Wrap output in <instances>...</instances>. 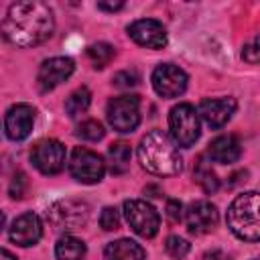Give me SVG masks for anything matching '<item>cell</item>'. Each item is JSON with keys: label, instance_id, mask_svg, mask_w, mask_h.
<instances>
[{"label": "cell", "instance_id": "484cf974", "mask_svg": "<svg viewBox=\"0 0 260 260\" xmlns=\"http://www.w3.org/2000/svg\"><path fill=\"white\" fill-rule=\"evenodd\" d=\"M100 225L106 232H114L120 228V213L116 207H104L100 213Z\"/></svg>", "mask_w": 260, "mask_h": 260}, {"label": "cell", "instance_id": "5b68a950", "mask_svg": "<svg viewBox=\"0 0 260 260\" xmlns=\"http://www.w3.org/2000/svg\"><path fill=\"white\" fill-rule=\"evenodd\" d=\"M106 116H108L110 126L116 132H122V134L134 132L140 124V100H138V95L126 93V95H118V98L110 100Z\"/></svg>", "mask_w": 260, "mask_h": 260}, {"label": "cell", "instance_id": "2e32d148", "mask_svg": "<svg viewBox=\"0 0 260 260\" xmlns=\"http://www.w3.org/2000/svg\"><path fill=\"white\" fill-rule=\"evenodd\" d=\"M10 240L16 244V246H22V248H28V246H35L41 238H43V223H41V217L32 211H26L22 215H18L12 225H10Z\"/></svg>", "mask_w": 260, "mask_h": 260}, {"label": "cell", "instance_id": "9c48e42d", "mask_svg": "<svg viewBox=\"0 0 260 260\" xmlns=\"http://www.w3.org/2000/svg\"><path fill=\"white\" fill-rule=\"evenodd\" d=\"M30 160L43 175H57L65 167V146L55 138L39 140L30 150Z\"/></svg>", "mask_w": 260, "mask_h": 260}, {"label": "cell", "instance_id": "277c9868", "mask_svg": "<svg viewBox=\"0 0 260 260\" xmlns=\"http://www.w3.org/2000/svg\"><path fill=\"white\" fill-rule=\"evenodd\" d=\"M169 130L171 140L183 148H189L197 142L201 134L199 126V114L191 104H179L169 114Z\"/></svg>", "mask_w": 260, "mask_h": 260}, {"label": "cell", "instance_id": "ac0fdd59", "mask_svg": "<svg viewBox=\"0 0 260 260\" xmlns=\"http://www.w3.org/2000/svg\"><path fill=\"white\" fill-rule=\"evenodd\" d=\"M104 256H106V260H144L146 258L142 246L128 238L110 242L104 250Z\"/></svg>", "mask_w": 260, "mask_h": 260}, {"label": "cell", "instance_id": "e0dca14e", "mask_svg": "<svg viewBox=\"0 0 260 260\" xmlns=\"http://www.w3.org/2000/svg\"><path fill=\"white\" fill-rule=\"evenodd\" d=\"M207 154L213 162L219 165H234L242 156V144L234 134H221L209 142Z\"/></svg>", "mask_w": 260, "mask_h": 260}, {"label": "cell", "instance_id": "3957f363", "mask_svg": "<svg viewBox=\"0 0 260 260\" xmlns=\"http://www.w3.org/2000/svg\"><path fill=\"white\" fill-rule=\"evenodd\" d=\"M228 228L246 242H258L260 225H258V193L248 191L238 195L228 207Z\"/></svg>", "mask_w": 260, "mask_h": 260}, {"label": "cell", "instance_id": "44dd1931", "mask_svg": "<svg viewBox=\"0 0 260 260\" xmlns=\"http://www.w3.org/2000/svg\"><path fill=\"white\" fill-rule=\"evenodd\" d=\"M89 104H91L89 89L87 87H79V89L71 91L69 98L65 100V112H67L69 118H77V116H81V114L87 112Z\"/></svg>", "mask_w": 260, "mask_h": 260}, {"label": "cell", "instance_id": "ffe728a7", "mask_svg": "<svg viewBox=\"0 0 260 260\" xmlns=\"http://www.w3.org/2000/svg\"><path fill=\"white\" fill-rule=\"evenodd\" d=\"M193 177H195V181L201 185V189H203L205 193H215V191H217V187H219V179H217V175L213 173L211 165H209L203 156H199V158H197V162H195V171H193Z\"/></svg>", "mask_w": 260, "mask_h": 260}, {"label": "cell", "instance_id": "d6986e66", "mask_svg": "<svg viewBox=\"0 0 260 260\" xmlns=\"http://www.w3.org/2000/svg\"><path fill=\"white\" fill-rule=\"evenodd\" d=\"M87 248L83 240L75 236H63L55 244V256L57 260H85Z\"/></svg>", "mask_w": 260, "mask_h": 260}, {"label": "cell", "instance_id": "836d02e7", "mask_svg": "<svg viewBox=\"0 0 260 260\" xmlns=\"http://www.w3.org/2000/svg\"><path fill=\"white\" fill-rule=\"evenodd\" d=\"M4 221H6V217H4V213H2V211H0V230H2V228H4Z\"/></svg>", "mask_w": 260, "mask_h": 260}, {"label": "cell", "instance_id": "d4e9b609", "mask_svg": "<svg viewBox=\"0 0 260 260\" xmlns=\"http://www.w3.org/2000/svg\"><path fill=\"white\" fill-rule=\"evenodd\" d=\"M165 248H167V254L171 258H175V260H183L189 254V250H191L189 242L185 238H181V236H169Z\"/></svg>", "mask_w": 260, "mask_h": 260}, {"label": "cell", "instance_id": "8fae6325", "mask_svg": "<svg viewBox=\"0 0 260 260\" xmlns=\"http://www.w3.org/2000/svg\"><path fill=\"white\" fill-rule=\"evenodd\" d=\"M130 39L146 49H162L167 47V28L162 22L154 18H138L132 24H128Z\"/></svg>", "mask_w": 260, "mask_h": 260}, {"label": "cell", "instance_id": "4316f807", "mask_svg": "<svg viewBox=\"0 0 260 260\" xmlns=\"http://www.w3.org/2000/svg\"><path fill=\"white\" fill-rule=\"evenodd\" d=\"M26 189H28V179H26V175H24L22 171L14 173V177H12V181H10V189H8L10 197H12V199H22L24 193H26Z\"/></svg>", "mask_w": 260, "mask_h": 260}, {"label": "cell", "instance_id": "cb8c5ba5", "mask_svg": "<svg viewBox=\"0 0 260 260\" xmlns=\"http://www.w3.org/2000/svg\"><path fill=\"white\" fill-rule=\"evenodd\" d=\"M104 126L98 122V120H85L77 126L75 134L81 138V140H87V142H98L104 138Z\"/></svg>", "mask_w": 260, "mask_h": 260}, {"label": "cell", "instance_id": "f1b7e54d", "mask_svg": "<svg viewBox=\"0 0 260 260\" xmlns=\"http://www.w3.org/2000/svg\"><path fill=\"white\" fill-rule=\"evenodd\" d=\"M242 57H244V61H248L250 65H256V63H258V41H256V39H254L250 45L244 47Z\"/></svg>", "mask_w": 260, "mask_h": 260}, {"label": "cell", "instance_id": "30bf717a", "mask_svg": "<svg viewBox=\"0 0 260 260\" xmlns=\"http://www.w3.org/2000/svg\"><path fill=\"white\" fill-rule=\"evenodd\" d=\"M187 73L173 63H160L152 71V87L162 98H179L187 89Z\"/></svg>", "mask_w": 260, "mask_h": 260}, {"label": "cell", "instance_id": "9a60e30c", "mask_svg": "<svg viewBox=\"0 0 260 260\" xmlns=\"http://www.w3.org/2000/svg\"><path fill=\"white\" fill-rule=\"evenodd\" d=\"M238 108V102L234 98H207L199 104V116L205 120L209 128H221L228 124V120L234 116Z\"/></svg>", "mask_w": 260, "mask_h": 260}, {"label": "cell", "instance_id": "7a4b0ae2", "mask_svg": "<svg viewBox=\"0 0 260 260\" xmlns=\"http://www.w3.org/2000/svg\"><path fill=\"white\" fill-rule=\"evenodd\" d=\"M138 160L142 169L158 177H173L183 169V158L175 142L162 130H150L142 136L138 144Z\"/></svg>", "mask_w": 260, "mask_h": 260}, {"label": "cell", "instance_id": "ba28073f", "mask_svg": "<svg viewBox=\"0 0 260 260\" xmlns=\"http://www.w3.org/2000/svg\"><path fill=\"white\" fill-rule=\"evenodd\" d=\"M124 217L134 234L142 238H154L160 228L158 211L144 199H128L124 201Z\"/></svg>", "mask_w": 260, "mask_h": 260}, {"label": "cell", "instance_id": "5bb4252c", "mask_svg": "<svg viewBox=\"0 0 260 260\" xmlns=\"http://www.w3.org/2000/svg\"><path fill=\"white\" fill-rule=\"evenodd\" d=\"M35 108L28 104H14L8 108L4 118V130L10 140H24L32 132Z\"/></svg>", "mask_w": 260, "mask_h": 260}, {"label": "cell", "instance_id": "7402d4cb", "mask_svg": "<svg viewBox=\"0 0 260 260\" xmlns=\"http://www.w3.org/2000/svg\"><path fill=\"white\" fill-rule=\"evenodd\" d=\"M108 156H110V162H112V173L120 175V173H124L128 169L130 156H132V148L126 142H114L108 148Z\"/></svg>", "mask_w": 260, "mask_h": 260}, {"label": "cell", "instance_id": "603a6c76", "mask_svg": "<svg viewBox=\"0 0 260 260\" xmlns=\"http://www.w3.org/2000/svg\"><path fill=\"white\" fill-rule=\"evenodd\" d=\"M114 55H116V51L110 43H93L87 47V57L95 69H104L114 59Z\"/></svg>", "mask_w": 260, "mask_h": 260}, {"label": "cell", "instance_id": "1f68e13d", "mask_svg": "<svg viewBox=\"0 0 260 260\" xmlns=\"http://www.w3.org/2000/svg\"><path fill=\"white\" fill-rule=\"evenodd\" d=\"M100 10H108V12H116L120 8H124V2H98Z\"/></svg>", "mask_w": 260, "mask_h": 260}, {"label": "cell", "instance_id": "4dcf8cb0", "mask_svg": "<svg viewBox=\"0 0 260 260\" xmlns=\"http://www.w3.org/2000/svg\"><path fill=\"white\" fill-rule=\"evenodd\" d=\"M201 260H232V258H230L223 250H209V252L203 254Z\"/></svg>", "mask_w": 260, "mask_h": 260}, {"label": "cell", "instance_id": "83f0119b", "mask_svg": "<svg viewBox=\"0 0 260 260\" xmlns=\"http://www.w3.org/2000/svg\"><path fill=\"white\" fill-rule=\"evenodd\" d=\"M112 83L116 87H122V89H128V87H134L138 85V73L136 71H120L114 75Z\"/></svg>", "mask_w": 260, "mask_h": 260}, {"label": "cell", "instance_id": "8992f818", "mask_svg": "<svg viewBox=\"0 0 260 260\" xmlns=\"http://www.w3.org/2000/svg\"><path fill=\"white\" fill-rule=\"evenodd\" d=\"M89 217V205L79 199H61L47 209V219L55 230H77Z\"/></svg>", "mask_w": 260, "mask_h": 260}, {"label": "cell", "instance_id": "6da1fadb", "mask_svg": "<svg viewBox=\"0 0 260 260\" xmlns=\"http://www.w3.org/2000/svg\"><path fill=\"white\" fill-rule=\"evenodd\" d=\"M55 28V16L49 4L39 0H20L8 6L2 22L4 39L14 47H37L45 43Z\"/></svg>", "mask_w": 260, "mask_h": 260}, {"label": "cell", "instance_id": "52a82bcc", "mask_svg": "<svg viewBox=\"0 0 260 260\" xmlns=\"http://www.w3.org/2000/svg\"><path fill=\"white\" fill-rule=\"evenodd\" d=\"M69 173L75 181H79L83 185H93V183H100L104 179L106 162L98 152L83 148V146H77L69 158Z\"/></svg>", "mask_w": 260, "mask_h": 260}, {"label": "cell", "instance_id": "d6a6232c", "mask_svg": "<svg viewBox=\"0 0 260 260\" xmlns=\"http://www.w3.org/2000/svg\"><path fill=\"white\" fill-rule=\"evenodd\" d=\"M0 260H18L12 252H8L6 248H0Z\"/></svg>", "mask_w": 260, "mask_h": 260}, {"label": "cell", "instance_id": "f546056e", "mask_svg": "<svg viewBox=\"0 0 260 260\" xmlns=\"http://www.w3.org/2000/svg\"><path fill=\"white\" fill-rule=\"evenodd\" d=\"M167 215H169L173 221H179V219L183 217V205H181V201L171 199V201L167 203Z\"/></svg>", "mask_w": 260, "mask_h": 260}, {"label": "cell", "instance_id": "4fadbf2b", "mask_svg": "<svg viewBox=\"0 0 260 260\" xmlns=\"http://www.w3.org/2000/svg\"><path fill=\"white\" fill-rule=\"evenodd\" d=\"M217 221H219L217 207L213 203H209V201H195L185 211L187 230L191 234H195V236L213 232L217 228Z\"/></svg>", "mask_w": 260, "mask_h": 260}, {"label": "cell", "instance_id": "7c38bea8", "mask_svg": "<svg viewBox=\"0 0 260 260\" xmlns=\"http://www.w3.org/2000/svg\"><path fill=\"white\" fill-rule=\"evenodd\" d=\"M75 65L69 57H51L47 61L41 63L39 73H37V81L41 91H51L57 85H61L63 81H67L73 73Z\"/></svg>", "mask_w": 260, "mask_h": 260}, {"label": "cell", "instance_id": "e575fe53", "mask_svg": "<svg viewBox=\"0 0 260 260\" xmlns=\"http://www.w3.org/2000/svg\"><path fill=\"white\" fill-rule=\"evenodd\" d=\"M254 260H258V258H254Z\"/></svg>", "mask_w": 260, "mask_h": 260}]
</instances>
